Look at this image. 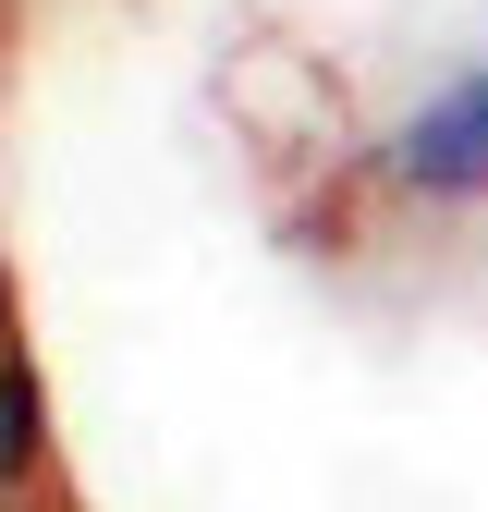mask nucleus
<instances>
[{
	"instance_id": "f257e3e1",
	"label": "nucleus",
	"mask_w": 488,
	"mask_h": 512,
	"mask_svg": "<svg viewBox=\"0 0 488 512\" xmlns=\"http://www.w3.org/2000/svg\"><path fill=\"white\" fill-rule=\"evenodd\" d=\"M391 196H415V208H476L488 196V61L476 74H452L440 98H415V122L391 135Z\"/></svg>"
},
{
	"instance_id": "7ed1b4c3",
	"label": "nucleus",
	"mask_w": 488,
	"mask_h": 512,
	"mask_svg": "<svg viewBox=\"0 0 488 512\" xmlns=\"http://www.w3.org/2000/svg\"><path fill=\"white\" fill-rule=\"evenodd\" d=\"M0 354H25V330H13V281H0Z\"/></svg>"
},
{
	"instance_id": "f03ea898",
	"label": "nucleus",
	"mask_w": 488,
	"mask_h": 512,
	"mask_svg": "<svg viewBox=\"0 0 488 512\" xmlns=\"http://www.w3.org/2000/svg\"><path fill=\"white\" fill-rule=\"evenodd\" d=\"M37 464H49V391L25 354H0V512L37 488Z\"/></svg>"
}]
</instances>
